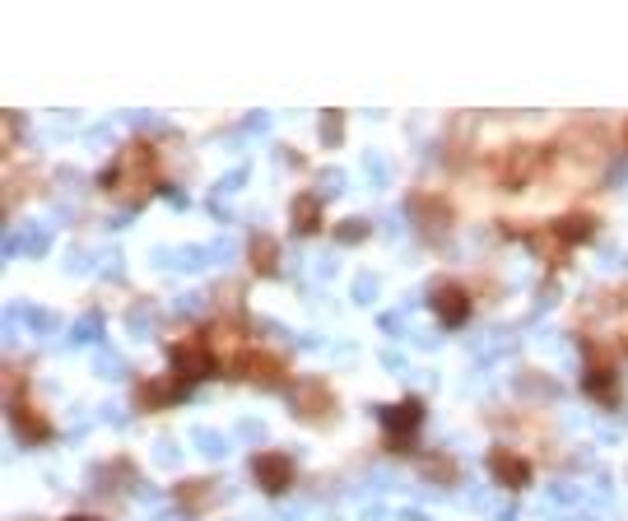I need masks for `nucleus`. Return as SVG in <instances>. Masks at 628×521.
<instances>
[{"instance_id": "nucleus-12", "label": "nucleus", "mask_w": 628, "mask_h": 521, "mask_svg": "<svg viewBox=\"0 0 628 521\" xmlns=\"http://www.w3.org/2000/svg\"><path fill=\"white\" fill-rule=\"evenodd\" d=\"M582 387H587L591 396H601V401H615V363H610V354H596V359H591Z\"/></svg>"}, {"instance_id": "nucleus-5", "label": "nucleus", "mask_w": 628, "mask_h": 521, "mask_svg": "<svg viewBox=\"0 0 628 521\" xmlns=\"http://www.w3.org/2000/svg\"><path fill=\"white\" fill-rule=\"evenodd\" d=\"M535 168H540V154H535L531 145H512L494 159V173H498L503 187H526V182L535 177Z\"/></svg>"}, {"instance_id": "nucleus-15", "label": "nucleus", "mask_w": 628, "mask_h": 521, "mask_svg": "<svg viewBox=\"0 0 628 521\" xmlns=\"http://www.w3.org/2000/svg\"><path fill=\"white\" fill-rule=\"evenodd\" d=\"M294 224H298V233H317L321 228V210H317V196H312V191H303L294 201Z\"/></svg>"}, {"instance_id": "nucleus-2", "label": "nucleus", "mask_w": 628, "mask_h": 521, "mask_svg": "<svg viewBox=\"0 0 628 521\" xmlns=\"http://www.w3.org/2000/svg\"><path fill=\"white\" fill-rule=\"evenodd\" d=\"M168 354H173V363H177V377H187V382H196V377H210L214 368H219L205 335H177L173 345H168Z\"/></svg>"}, {"instance_id": "nucleus-4", "label": "nucleus", "mask_w": 628, "mask_h": 521, "mask_svg": "<svg viewBox=\"0 0 628 521\" xmlns=\"http://www.w3.org/2000/svg\"><path fill=\"white\" fill-rule=\"evenodd\" d=\"M228 373L247 377V382H261V387H275V382L289 377V368H284L280 354H266V349H242V359L233 363Z\"/></svg>"}, {"instance_id": "nucleus-13", "label": "nucleus", "mask_w": 628, "mask_h": 521, "mask_svg": "<svg viewBox=\"0 0 628 521\" xmlns=\"http://www.w3.org/2000/svg\"><path fill=\"white\" fill-rule=\"evenodd\" d=\"M247 256H252L256 275H275V270H280V242L266 238V233H256V238L247 242Z\"/></svg>"}, {"instance_id": "nucleus-8", "label": "nucleus", "mask_w": 628, "mask_h": 521, "mask_svg": "<svg viewBox=\"0 0 628 521\" xmlns=\"http://www.w3.org/2000/svg\"><path fill=\"white\" fill-rule=\"evenodd\" d=\"M489 470H494V480L503 489H526L531 484V461L522 452H512V447H494L489 452Z\"/></svg>"}, {"instance_id": "nucleus-18", "label": "nucleus", "mask_w": 628, "mask_h": 521, "mask_svg": "<svg viewBox=\"0 0 628 521\" xmlns=\"http://www.w3.org/2000/svg\"><path fill=\"white\" fill-rule=\"evenodd\" d=\"M75 521H94V517H75Z\"/></svg>"}, {"instance_id": "nucleus-17", "label": "nucleus", "mask_w": 628, "mask_h": 521, "mask_svg": "<svg viewBox=\"0 0 628 521\" xmlns=\"http://www.w3.org/2000/svg\"><path fill=\"white\" fill-rule=\"evenodd\" d=\"M331 121H321V140H340V112H326Z\"/></svg>"}, {"instance_id": "nucleus-19", "label": "nucleus", "mask_w": 628, "mask_h": 521, "mask_svg": "<svg viewBox=\"0 0 628 521\" xmlns=\"http://www.w3.org/2000/svg\"><path fill=\"white\" fill-rule=\"evenodd\" d=\"M624 140H628V126H624Z\"/></svg>"}, {"instance_id": "nucleus-14", "label": "nucleus", "mask_w": 628, "mask_h": 521, "mask_svg": "<svg viewBox=\"0 0 628 521\" xmlns=\"http://www.w3.org/2000/svg\"><path fill=\"white\" fill-rule=\"evenodd\" d=\"M187 391V382H140L135 387V401L145 405V410H159V405H168L173 396H182Z\"/></svg>"}, {"instance_id": "nucleus-6", "label": "nucleus", "mask_w": 628, "mask_h": 521, "mask_svg": "<svg viewBox=\"0 0 628 521\" xmlns=\"http://www.w3.org/2000/svg\"><path fill=\"white\" fill-rule=\"evenodd\" d=\"M433 312H438L442 326H466V317H470V294H466V284H456V280L433 284Z\"/></svg>"}, {"instance_id": "nucleus-11", "label": "nucleus", "mask_w": 628, "mask_h": 521, "mask_svg": "<svg viewBox=\"0 0 628 521\" xmlns=\"http://www.w3.org/2000/svg\"><path fill=\"white\" fill-rule=\"evenodd\" d=\"M554 238L563 242V247H577V242H591V233H596V214H563V219H554Z\"/></svg>"}, {"instance_id": "nucleus-3", "label": "nucleus", "mask_w": 628, "mask_h": 521, "mask_svg": "<svg viewBox=\"0 0 628 521\" xmlns=\"http://www.w3.org/2000/svg\"><path fill=\"white\" fill-rule=\"evenodd\" d=\"M419 424H424V401H419V396H405V401H396V405L382 410V428H387L391 447H405Z\"/></svg>"}, {"instance_id": "nucleus-16", "label": "nucleus", "mask_w": 628, "mask_h": 521, "mask_svg": "<svg viewBox=\"0 0 628 521\" xmlns=\"http://www.w3.org/2000/svg\"><path fill=\"white\" fill-rule=\"evenodd\" d=\"M340 238H345V242L368 238V224H359V219H349V224H340Z\"/></svg>"}, {"instance_id": "nucleus-9", "label": "nucleus", "mask_w": 628, "mask_h": 521, "mask_svg": "<svg viewBox=\"0 0 628 521\" xmlns=\"http://www.w3.org/2000/svg\"><path fill=\"white\" fill-rule=\"evenodd\" d=\"M252 470H256V480H261V489H266V494H284V489H289V480H294L289 456H280V452H261L252 461Z\"/></svg>"}, {"instance_id": "nucleus-1", "label": "nucleus", "mask_w": 628, "mask_h": 521, "mask_svg": "<svg viewBox=\"0 0 628 521\" xmlns=\"http://www.w3.org/2000/svg\"><path fill=\"white\" fill-rule=\"evenodd\" d=\"M103 187L117 196V201H145L149 191L159 187V154H154V145H145V140H135V145H126L117 154V163L107 168Z\"/></svg>"}, {"instance_id": "nucleus-10", "label": "nucleus", "mask_w": 628, "mask_h": 521, "mask_svg": "<svg viewBox=\"0 0 628 521\" xmlns=\"http://www.w3.org/2000/svg\"><path fill=\"white\" fill-rule=\"evenodd\" d=\"M10 410H14V428H19V438H24V442H47L56 433V428L42 419V410L33 401H19V396H14Z\"/></svg>"}, {"instance_id": "nucleus-7", "label": "nucleus", "mask_w": 628, "mask_h": 521, "mask_svg": "<svg viewBox=\"0 0 628 521\" xmlns=\"http://www.w3.org/2000/svg\"><path fill=\"white\" fill-rule=\"evenodd\" d=\"M294 410L303 419H331V410H335V396L326 391V382H317V377H303V382H294Z\"/></svg>"}]
</instances>
